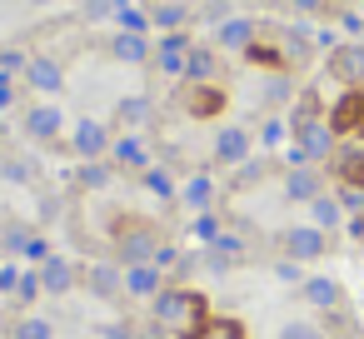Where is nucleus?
<instances>
[{
	"label": "nucleus",
	"instance_id": "f257e3e1",
	"mask_svg": "<svg viewBox=\"0 0 364 339\" xmlns=\"http://www.w3.org/2000/svg\"><path fill=\"white\" fill-rule=\"evenodd\" d=\"M210 299L190 284H165L155 299H150V324L165 334V339H200L210 329Z\"/></svg>",
	"mask_w": 364,
	"mask_h": 339
},
{
	"label": "nucleus",
	"instance_id": "f03ea898",
	"mask_svg": "<svg viewBox=\"0 0 364 339\" xmlns=\"http://www.w3.org/2000/svg\"><path fill=\"white\" fill-rule=\"evenodd\" d=\"M160 244H165L160 230L145 225V220H125V225L115 230V254H120V264H155Z\"/></svg>",
	"mask_w": 364,
	"mask_h": 339
},
{
	"label": "nucleus",
	"instance_id": "7ed1b4c3",
	"mask_svg": "<svg viewBox=\"0 0 364 339\" xmlns=\"http://www.w3.org/2000/svg\"><path fill=\"white\" fill-rule=\"evenodd\" d=\"M110 145H115V125H105V120H95V115H85V120L70 125V150H75V160H110Z\"/></svg>",
	"mask_w": 364,
	"mask_h": 339
},
{
	"label": "nucleus",
	"instance_id": "20e7f679",
	"mask_svg": "<svg viewBox=\"0 0 364 339\" xmlns=\"http://www.w3.org/2000/svg\"><path fill=\"white\" fill-rule=\"evenodd\" d=\"M279 249H284V259L309 264V259H319V254L329 249V235H324L319 225H284V230H279Z\"/></svg>",
	"mask_w": 364,
	"mask_h": 339
},
{
	"label": "nucleus",
	"instance_id": "39448f33",
	"mask_svg": "<svg viewBox=\"0 0 364 339\" xmlns=\"http://www.w3.org/2000/svg\"><path fill=\"white\" fill-rule=\"evenodd\" d=\"M250 155H255V135H250L245 125H220V130H215V145H210V160H215V165L240 170Z\"/></svg>",
	"mask_w": 364,
	"mask_h": 339
},
{
	"label": "nucleus",
	"instance_id": "423d86ee",
	"mask_svg": "<svg viewBox=\"0 0 364 339\" xmlns=\"http://www.w3.org/2000/svg\"><path fill=\"white\" fill-rule=\"evenodd\" d=\"M65 110L55 105V100H41V105H31L26 110V120H21V130L31 135V140H41V145H55L60 135H65Z\"/></svg>",
	"mask_w": 364,
	"mask_h": 339
},
{
	"label": "nucleus",
	"instance_id": "0eeeda50",
	"mask_svg": "<svg viewBox=\"0 0 364 339\" xmlns=\"http://www.w3.org/2000/svg\"><path fill=\"white\" fill-rule=\"evenodd\" d=\"M279 190H284V200H289V205H309V200H314V195H324L329 185H324V170H319V165H284Z\"/></svg>",
	"mask_w": 364,
	"mask_h": 339
},
{
	"label": "nucleus",
	"instance_id": "6e6552de",
	"mask_svg": "<svg viewBox=\"0 0 364 339\" xmlns=\"http://www.w3.org/2000/svg\"><path fill=\"white\" fill-rule=\"evenodd\" d=\"M329 75H334L344 90H364V41L334 45V50H329Z\"/></svg>",
	"mask_w": 364,
	"mask_h": 339
},
{
	"label": "nucleus",
	"instance_id": "1a4fd4ad",
	"mask_svg": "<svg viewBox=\"0 0 364 339\" xmlns=\"http://www.w3.org/2000/svg\"><path fill=\"white\" fill-rule=\"evenodd\" d=\"M329 175L334 180H364V130L339 135V145L329 155Z\"/></svg>",
	"mask_w": 364,
	"mask_h": 339
},
{
	"label": "nucleus",
	"instance_id": "9d476101",
	"mask_svg": "<svg viewBox=\"0 0 364 339\" xmlns=\"http://www.w3.org/2000/svg\"><path fill=\"white\" fill-rule=\"evenodd\" d=\"M21 85H31V90H41V95H60V90H65V65H60L55 55H31L26 70H21Z\"/></svg>",
	"mask_w": 364,
	"mask_h": 339
},
{
	"label": "nucleus",
	"instance_id": "9b49d317",
	"mask_svg": "<svg viewBox=\"0 0 364 339\" xmlns=\"http://www.w3.org/2000/svg\"><path fill=\"white\" fill-rule=\"evenodd\" d=\"M190 45H195V41H190L185 31H170V36H160V41H155L150 65H155L160 75H175V80H180V75H185V55H190Z\"/></svg>",
	"mask_w": 364,
	"mask_h": 339
},
{
	"label": "nucleus",
	"instance_id": "f8f14e48",
	"mask_svg": "<svg viewBox=\"0 0 364 339\" xmlns=\"http://www.w3.org/2000/svg\"><path fill=\"white\" fill-rule=\"evenodd\" d=\"M299 294H304V304L319 309V314H339V309H344V284L329 279V274H304Z\"/></svg>",
	"mask_w": 364,
	"mask_h": 339
},
{
	"label": "nucleus",
	"instance_id": "ddd939ff",
	"mask_svg": "<svg viewBox=\"0 0 364 339\" xmlns=\"http://www.w3.org/2000/svg\"><path fill=\"white\" fill-rule=\"evenodd\" d=\"M255 41H259V21L230 16V21H220V26H215V50H235V55H245Z\"/></svg>",
	"mask_w": 364,
	"mask_h": 339
},
{
	"label": "nucleus",
	"instance_id": "4468645a",
	"mask_svg": "<svg viewBox=\"0 0 364 339\" xmlns=\"http://www.w3.org/2000/svg\"><path fill=\"white\" fill-rule=\"evenodd\" d=\"M110 165H115V170H135V175H145V170L155 165V155L145 150V140H140L135 130H125V135H115V145H110Z\"/></svg>",
	"mask_w": 364,
	"mask_h": 339
},
{
	"label": "nucleus",
	"instance_id": "2eb2a0df",
	"mask_svg": "<svg viewBox=\"0 0 364 339\" xmlns=\"http://www.w3.org/2000/svg\"><path fill=\"white\" fill-rule=\"evenodd\" d=\"M80 274H85V264H75V259H65V254H50V259L41 264V289H46V294H70V289L80 284Z\"/></svg>",
	"mask_w": 364,
	"mask_h": 339
},
{
	"label": "nucleus",
	"instance_id": "dca6fc26",
	"mask_svg": "<svg viewBox=\"0 0 364 339\" xmlns=\"http://www.w3.org/2000/svg\"><path fill=\"white\" fill-rule=\"evenodd\" d=\"M80 284L95 294V299H120L125 294V264H85V274H80Z\"/></svg>",
	"mask_w": 364,
	"mask_h": 339
},
{
	"label": "nucleus",
	"instance_id": "f3484780",
	"mask_svg": "<svg viewBox=\"0 0 364 339\" xmlns=\"http://www.w3.org/2000/svg\"><path fill=\"white\" fill-rule=\"evenodd\" d=\"M150 55H155L150 36H140V31H110V60H120V65H150Z\"/></svg>",
	"mask_w": 364,
	"mask_h": 339
},
{
	"label": "nucleus",
	"instance_id": "a211bd4d",
	"mask_svg": "<svg viewBox=\"0 0 364 339\" xmlns=\"http://www.w3.org/2000/svg\"><path fill=\"white\" fill-rule=\"evenodd\" d=\"M180 80H185V85H220V50H215V45H190Z\"/></svg>",
	"mask_w": 364,
	"mask_h": 339
},
{
	"label": "nucleus",
	"instance_id": "6ab92c4d",
	"mask_svg": "<svg viewBox=\"0 0 364 339\" xmlns=\"http://www.w3.org/2000/svg\"><path fill=\"white\" fill-rule=\"evenodd\" d=\"M180 105H185V115L210 120V115L225 110V85H185V90H180Z\"/></svg>",
	"mask_w": 364,
	"mask_h": 339
},
{
	"label": "nucleus",
	"instance_id": "aec40b11",
	"mask_svg": "<svg viewBox=\"0 0 364 339\" xmlns=\"http://www.w3.org/2000/svg\"><path fill=\"white\" fill-rule=\"evenodd\" d=\"M160 289H165V269L160 264H125V294L130 299H145L150 304Z\"/></svg>",
	"mask_w": 364,
	"mask_h": 339
},
{
	"label": "nucleus",
	"instance_id": "412c9836",
	"mask_svg": "<svg viewBox=\"0 0 364 339\" xmlns=\"http://www.w3.org/2000/svg\"><path fill=\"white\" fill-rule=\"evenodd\" d=\"M150 120H155V100H150V95H125V100L115 105V125H120V130H135V135H140Z\"/></svg>",
	"mask_w": 364,
	"mask_h": 339
},
{
	"label": "nucleus",
	"instance_id": "4be33fe9",
	"mask_svg": "<svg viewBox=\"0 0 364 339\" xmlns=\"http://www.w3.org/2000/svg\"><path fill=\"white\" fill-rule=\"evenodd\" d=\"M185 21H190V6H185V0H155V6H150V26L155 31H185Z\"/></svg>",
	"mask_w": 364,
	"mask_h": 339
},
{
	"label": "nucleus",
	"instance_id": "5701e85b",
	"mask_svg": "<svg viewBox=\"0 0 364 339\" xmlns=\"http://www.w3.org/2000/svg\"><path fill=\"white\" fill-rule=\"evenodd\" d=\"M309 225H319L324 235L344 225V210H339V200H334V190H324V195H314V200H309Z\"/></svg>",
	"mask_w": 364,
	"mask_h": 339
},
{
	"label": "nucleus",
	"instance_id": "b1692460",
	"mask_svg": "<svg viewBox=\"0 0 364 339\" xmlns=\"http://www.w3.org/2000/svg\"><path fill=\"white\" fill-rule=\"evenodd\" d=\"M180 200H185L195 215H205V210L215 205V180H210V175H190V180L180 185Z\"/></svg>",
	"mask_w": 364,
	"mask_h": 339
},
{
	"label": "nucleus",
	"instance_id": "393cba45",
	"mask_svg": "<svg viewBox=\"0 0 364 339\" xmlns=\"http://www.w3.org/2000/svg\"><path fill=\"white\" fill-rule=\"evenodd\" d=\"M334 200L344 220H364V180H334Z\"/></svg>",
	"mask_w": 364,
	"mask_h": 339
},
{
	"label": "nucleus",
	"instance_id": "a878e982",
	"mask_svg": "<svg viewBox=\"0 0 364 339\" xmlns=\"http://www.w3.org/2000/svg\"><path fill=\"white\" fill-rule=\"evenodd\" d=\"M110 175H115L110 160H80V165H75V185H80V190H105Z\"/></svg>",
	"mask_w": 364,
	"mask_h": 339
},
{
	"label": "nucleus",
	"instance_id": "bb28decb",
	"mask_svg": "<svg viewBox=\"0 0 364 339\" xmlns=\"http://www.w3.org/2000/svg\"><path fill=\"white\" fill-rule=\"evenodd\" d=\"M269 175H274V160H255V155H250V160L230 175V185H235V190H250V185H259V180H269Z\"/></svg>",
	"mask_w": 364,
	"mask_h": 339
},
{
	"label": "nucleus",
	"instance_id": "cd10ccee",
	"mask_svg": "<svg viewBox=\"0 0 364 339\" xmlns=\"http://www.w3.org/2000/svg\"><path fill=\"white\" fill-rule=\"evenodd\" d=\"M11 339H55V324L46 314H26V319L11 324Z\"/></svg>",
	"mask_w": 364,
	"mask_h": 339
},
{
	"label": "nucleus",
	"instance_id": "c85d7f7f",
	"mask_svg": "<svg viewBox=\"0 0 364 339\" xmlns=\"http://www.w3.org/2000/svg\"><path fill=\"white\" fill-rule=\"evenodd\" d=\"M140 180H145V190H150V195H160V200H175V195H180V190H175V180H170L160 165H150Z\"/></svg>",
	"mask_w": 364,
	"mask_h": 339
},
{
	"label": "nucleus",
	"instance_id": "c756f323",
	"mask_svg": "<svg viewBox=\"0 0 364 339\" xmlns=\"http://www.w3.org/2000/svg\"><path fill=\"white\" fill-rule=\"evenodd\" d=\"M274 339H329L314 319H289V324H279V334Z\"/></svg>",
	"mask_w": 364,
	"mask_h": 339
},
{
	"label": "nucleus",
	"instance_id": "7c9ffc66",
	"mask_svg": "<svg viewBox=\"0 0 364 339\" xmlns=\"http://www.w3.org/2000/svg\"><path fill=\"white\" fill-rule=\"evenodd\" d=\"M115 21H120V31H140V36H150V11H135L130 0L115 11Z\"/></svg>",
	"mask_w": 364,
	"mask_h": 339
},
{
	"label": "nucleus",
	"instance_id": "2f4dec72",
	"mask_svg": "<svg viewBox=\"0 0 364 339\" xmlns=\"http://www.w3.org/2000/svg\"><path fill=\"white\" fill-rule=\"evenodd\" d=\"M125 0H80V21H110Z\"/></svg>",
	"mask_w": 364,
	"mask_h": 339
},
{
	"label": "nucleus",
	"instance_id": "473e14b6",
	"mask_svg": "<svg viewBox=\"0 0 364 339\" xmlns=\"http://www.w3.org/2000/svg\"><path fill=\"white\" fill-rule=\"evenodd\" d=\"M289 95H294V85H289L284 75H269V80H264V95H259V100H264V105L274 110V105H284Z\"/></svg>",
	"mask_w": 364,
	"mask_h": 339
},
{
	"label": "nucleus",
	"instance_id": "72a5a7b5",
	"mask_svg": "<svg viewBox=\"0 0 364 339\" xmlns=\"http://www.w3.org/2000/svg\"><path fill=\"white\" fill-rule=\"evenodd\" d=\"M0 175H6L11 185H31L36 180V165L31 160H0Z\"/></svg>",
	"mask_w": 364,
	"mask_h": 339
},
{
	"label": "nucleus",
	"instance_id": "f704fd0d",
	"mask_svg": "<svg viewBox=\"0 0 364 339\" xmlns=\"http://www.w3.org/2000/svg\"><path fill=\"white\" fill-rule=\"evenodd\" d=\"M284 125H289V120H279V115H269V120L259 125V145H264V150H274V145L284 140Z\"/></svg>",
	"mask_w": 364,
	"mask_h": 339
},
{
	"label": "nucleus",
	"instance_id": "c9c22d12",
	"mask_svg": "<svg viewBox=\"0 0 364 339\" xmlns=\"http://www.w3.org/2000/svg\"><path fill=\"white\" fill-rule=\"evenodd\" d=\"M220 235H225V230H220V220H215L210 210H205V215H195V240H205V244H215Z\"/></svg>",
	"mask_w": 364,
	"mask_h": 339
},
{
	"label": "nucleus",
	"instance_id": "e433bc0d",
	"mask_svg": "<svg viewBox=\"0 0 364 339\" xmlns=\"http://www.w3.org/2000/svg\"><path fill=\"white\" fill-rule=\"evenodd\" d=\"M16 294H21V304H36L46 289H41V269H31V274H21V284H16Z\"/></svg>",
	"mask_w": 364,
	"mask_h": 339
},
{
	"label": "nucleus",
	"instance_id": "4c0bfd02",
	"mask_svg": "<svg viewBox=\"0 0 364 339\" xmlns=\"http://www.w3.org/2000/svg\"><path fill=\"white\" fill-rule=\"evenodd\" d=\"M200 339H245V329H240L235 319H210V329H205Z\"/></svg>",
	"mask_w": 364,
	"mask_h": 339
},
{
	"label": "nucleus",
	"instance_id": "58836bf2",
	"mask_svg": "<svg viewBox=\"0 0 364 339\" xmlns=\"http://www.w3.org/2000/svg\"><path fill=\"white\" fill-rule=\"evenodd\" d=\"M100 339H140V329L130 319H110V324H100Z\"/></svg>",
	"mask_w": 364,
	"mask_h": 339
},
{
	"label": "nucleus",
	"instance_id": "ea45409f",
	"mask_svg": "<svg viewBox=\"0 0 364 339\" xmlns=\"http://www.w3.org/2000/svg\"><path fill=\"white\" fill-rule=\"evenodd\" d=\"M16 85H21V75L0 70V110H11V105H16Z\"/></svg>",
	"mask_w": 364,
	"mask_h": 339
},
{
	"label": "nucleus",
	"instance_id": "a19ab883",
	"mask_svg": "<svg viewBox=\"0 0 364 339\" xmlns=\"http://www.w3.org/2000/svg\"><path fill=\"white\" fill-rule=\"evenodd\" d=\"M284 6H289L294 16H324V11H329V0H284Z\"/></svg>",
	"mask_w": 364,
	"mask_h": 339
},
{
	"label": "nucleus",
	"instance_id": "79ce46f5",
	"mask_svg": "<svg viewBox=\"0 0 364 339\" xmlns=\"http://www.w3.org/2000/svg\"><path fill=\"white\" fill-rule=\"evenodd\" d=\"M274 279H284V284H304V269H299L294 259H279V264H274Z\"/></svg>",
	"mask_w": 364,
	"mask_h": 339
},
{
	"label": "nucleus",
	"instance_id": "37998d69",
	"mask_svg": "<svg viewBox=\"0 0 364 339\" xmlns=\"http://www.w3.org/2000/svg\"><path fill=\"white\" fill-rule=\"evenodd\" d=\"M16 284H21V269L16 264H0V294H11Z\"/></svg>",
	"mask_w": 364,
	"mask_h": 339
},
{
	"label": "nucleus",
	"instance_id": "c03bdc74",
	"mask_svg": "<svg viewBox=\"0 0 364 339\" xmlns=\"http://www.w3.org/2000/svg\"><path fill=\"white\" fill-rule=\"evenodd\" d=\"M329 339H364V334H354V329H344V334H329Z\"/></svg>",
	"mask_w": 364,
	"mask_h": 339
},
{
	"label": "nucleus",
	"instance_id": "a18cd8bd",
	"mask_svg": "<svg viewBox=\"0 0 364 339\" xmlns=\"http://www.w3.org/2000/svg\"><path fill=\"white\" fill-rule=\"evenodd\" d=\"M26 6H36V11H41V6H55V0H26Z\"/></svg>",
	"mask_w": 364,
	"mask_h": 339
},
{
	"label": "nucleus",
	"instance_id": "49530a36",
	"mask_svg": "<svg viewBox=\"0 0 364 339\" xmlns=\"http://www.w3.org/2000/svg\"><path fill=\"white\" fill-rule=\"evenodd\" d=\"M55 6H80V0H55Z\"/></svg>",
	"mask_w": 364,
	"mask_h": 339
},
{
	"label": "nucleus",
	"instance_id": "de8ad7c7",
	"mask_svg": "<svg viewBox=\"0 0 364 339\" xmlns=\"http://www.w3.org/2000/svg\"><path fill=\"white\" fill-rule=\"evenodd\" d=\"M0 324H6V309H0Z\"/></svg>",
	"mask_w": 364,
	"mask_h": 339
}]
</instances>
